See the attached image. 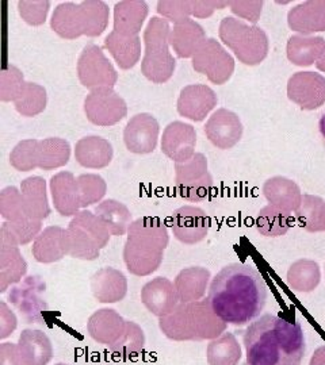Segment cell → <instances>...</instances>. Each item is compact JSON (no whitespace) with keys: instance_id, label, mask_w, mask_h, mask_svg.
Masks as SVG:
<instances>
[{"instance_id":"6da1fadb","label":"cell","mask_w":325,"mask_h":365,"mask_svg":"<svg viewBox=\"0 0 325 365\" xmlns=\"http://www.w3.org/2000/svg\"><path fill=\"white\" fill-rule=\"evenodd\" d=\"M267 284L259 271L243 262L224 267L209 289L211 312L222 322L244 327L258 319L267 302Z\"/></svg>"},{"instance_id":"7a4b0ae2","label":"cell","mask_w":325,"mask_h":365,"mask_svg":"<svg viewBox=\"0 0 325 365\" xmlns=\"http://www.w3.org/2000/svg\"><path fill=\"white\" fill-rule=\"evenodd\" d=\"M247 365H301L305 336L299 322L264 314L244 333Z\"/></svg>"},{"instance_id":"3957f363","label":"cell","mask_w":325,"mask_h":365,"mask_svg":"<svg viewBox=\"0 0 325 365\" xmlns=\"http://www.w3.org/2000/svg\"><path fill=\"white\" fill-rule=\"evenodd\" d=\"M169 21L159 16L149 19L144 31L145 52L141 73L155 84L167 83L176 68V61L169 52Z\"/></svg>"},{"instance_id":"277c9868","label":"cell","mask_w":325,"mask_h":365,"mask_svg":"<svg viewBox=\"0 0 325 365\" xmlns=\"http://www.w3.org/2000/svg\"><path fill=\"white\" fill-rule=\"evenodd\" d=\"M219 34L239 61L246 66H258L269 54V37L260 27L249 26L236 18H224Z\"/></svg>"},{"instance_id":"5b68a950","label":"cell","mask_w":325,"mask_h":365,"mask_svg":"<svg viewBox=\"0 0 325 365\" xmlns=\"http://www.w3.org/2000/svg\"><path fill=\"white\" fill-rule=\"evenodd\" d=\"M78 78L83 87L94 91L113 88L117 84L118 73L102 49L95 43H89L79 57Z\"/></svg>"},{"instance_id":"8992f818","label":"cell","mask_w":325,"mask_h":365,"mask_svg":"<svg viewBox=\"0 0 325 365\" xmlns=\"http://www.w3.org/2000/svg\"><path fill=\"white\" fill-rule=\"evenodd\" d=\"M86 117L95 126L109 128L128 115V106L113 88H98L84 99Z\"/></svg>"},{"instance_id":"52a82bcc","label":"cell","mask_w":325,"mask_h":365,"mask_svg":"<svg viewBox=\"0 0 325 365\" xmlns=\"http://www.w3.org/2000/svg\"><path fill=\"white\" fill-rule=\"evenodd\" d=\"M191 64L195 72L205 75L217 86L225 84L234 75V57L222 48L217 39H206L195 53Z\"/></svg>"},{"instance_id":"ba28073f","label":"cell","mask_w":325,"mask_h":365,"mask_svg":"<svg viewBox=\"0 0 325 365\" xmlns=\"http://www.w3.org/2000/svg\"><path fill=\"white\" fill-rule=\"evenodd\" d=\"M287 98L302 110H316L325 103V78L314 72H297L287 81Z\"/></svg>"},{"instance_id":"9c48e42d","label":"cell","mask_w":325,"mask_h":365,"mask_svg":"<svg viewBox=\"0 0 325 365\" xmlns=\"http://www.w3.org/2000/svg\"><path fill=\"white\" fill-rule=\"evenodd\" d=\"M159 133L160 125L152 114H136L125 126L124 143L130 153L148 155L156 149Z\"/></svg>"},{"instance_id":"30bf717a","label":"cell","mask_w":325,"mask_h":365,"mask_svg":"<svg viewBox=\"0 0 325 365\" xmlns=\"http://www.w3.org/2000/svg\"><path fill=\"white\" fill-rule=\"evenodd\" d=\"M195 145L196 131L190 123L175 120L163 131L161 152L175 164L186 163L194 156Z\"/></svg>"},{"instance_id":"8fae6325","label":"cell","mask_w":325,"mask_h":365,"mask_svg":"<svg viewBox=\"0 0 325 365\" xmlns=\"http://www.w3.org/2000/svg\"><path fill=\"white\" fill-rule=\"evenodd\" d=\"M204 130L211 144L221 150H226L234 148L241 140L243 123L234 111L220 108L209 118Z\"/></svg>"},{"instance_id":"7c38bea8","label":"cell","mask_w":325,"mask_h":365,"mask_svg":"<svg viewBox=\"0 0 325 365\" xmlns=\"http://www.w3.org/2000/svg\"><path fill=\"white\" fill-rule=\"evenodd\" d=\"M217 95L205 84H190L184 87L178 99L179 115L193 122H201L217 106Z\"/></svg>"},{"instance_id":"4fadbf2b","label":"cell","mask_w":325,"mask_h":365,"mask_svg":"<svg viewBox=\"0 0 325 365\" xmlns=\"http://www.w3.org/2000/svg\"><path fill=\"white\" fill-rule=\"evenodd\" d=\"M172 232L186 244L201 241L208 233V218L204 210L184 206L174 212Z\"/></svg>"},{"instance_id":"5bb4252c","label":"cell","mask_w":325,"mask_h":365,"mask_svg":"<svg viewBox=\"0 0 325 365\" xmlns=\"http://www.w3.org/2000/svg\"><path fill=\"white\" fill-rule=\"evenodd\" d=\"M114 157L113 145L106 138L90 135L80 138L75 146V158L79 165L87 170H102L111 164Z\"/></svg>"},{"instance_id":"9a60e30c","label":"cell","mask_w":325,"mask_h":365,"mask_svg":"<svg viewBox=\"0 0 325 365\" xmlns=\"http://www.w3.org/2000/svg\"><path fill=\"white\" fill-rule=\"evenodd\" d=\"M51 27L61 38L76 39L86 36V16L81 3L59 4L53 13Z\"/></svg>"},{"instance_id":"2e32d148","label":"cell","mask_w":325,"mask_h":365,"mask_svg":"<svg viewBox=\"0 0 325 365\" xmlns=\"http://www.w3.org/2000/svg\"><path fill=\"white\" fill-rule=\"evenodd\" d=\"M206 39L204 27L189 18L171 29L169 45L179 58H193Z\"/></svg>"},{"instance_id":"e0dca14e","label":"cell","mask_w":325,"mask_h":365,"mask_svg":"<svg viewBox=\"0 0 325 365\" xmlns=\"http://www.w3.org/2000/svg\"><path fill=\"white\" fill-rule=\"evenodd\" d=\"M51 192L56 210L63 215L69 217L78 211L80 206L78 180L72 172H59L51 179Z\"/></svg>"},{"instance_id":"ac0fdd59","label":"cell","mask_w":325,"mask_h":365,"mask_svg":"<svg viewBox=\"0 0 325 365\" xmlns=\"http://www.w3.org/2000/svg\"><path fill=\"white\" fill-rule=\"evenodd\" d=\"M287 24L291 30L305 34L325 31V1H305L289 11Z\"/></svg>"},{"instance_id":"d6986e66","label":"cell","mask_w":325,"mask_h":365,"mask_svg":"<svg viewBox=\"0 0 325 365\" xmlns=\"http://www.w3.org/2000/svg\"><path fill=\"white\" fill-rule=\"evenodd\" d=\"M104 48L114 57L121 69H131L141 57V39L139 36H124L111 31L104 39Z\"/></svg>"},{"instance_id":"ffe728a7","label":"cell","mask_w":325,"mask_h":365,"mask_svg":"<svg viewBox=\"0 0 325 365\" xmlns=\"http://www.w3.org/2000/svg\"><path fill=\"white\" fill-rule=\"evenodd\" d=\"M148 13L145 1H119L114 7V31L124 36H139Z\"/></svg>"},{"instance_id":"44dd1931","label":"cell","mask_w":325,"mask_h":365,"mask_svg":"<svg viewBox=\"0 0 325 365\" xmlns=\"http://www.w3.org/2000/svg\"><path fill=\"white\" fill-rule=\"evenodd\" d=\"M263 192L269 202L284 210L299 209L302 199L299 185L282 176H275L264 182Z\"/></svg>"},{"instance_id":"7402d4cb","label":"cell","mask_w":325,"mask_h":365,"mask_svg":"<svg viewBox=\"0 0 325 365\" xmlns=\"http://www.w3.org/2000/svg\"><path fill=\"white\" fill-rule=\"evenodd\" d=\"M21 194L25 214L29 217L45 218L49 215L46 182L39 176H31L21 184Z\"/></svg>"},{"instance_id":"603a6c76","label":"cell","mask_w":325,"mask_h":365,"mask_svg":"<svg viewBox=\"0 0 325 365\" xmlns=\"http://www.w3.org/2000/svg\"><path fill=\"white\" fill-rule=\"evenodd\" d=\"M324 51L325 42L321 37L293 36L287 42V58L294 66H312L319 61Z\"/></svg>"},{"instance_id":"cb8c5ba5","label":"cell","mask_w":325,"mask_h":365,"mask_svg":"<svg viewBox=\"0 0 325 365\" xmlns=\"http://www.w3.org/2000/svg\"><path fill=\"white\" fill-rule=\"evenodd\" d=\"M37 168L52 170L68 164L71 157V145L57 137L39 140L37 143Z\"/></svg>"},{"instance_id":"d4e9b609","label":"cell","mask_w":325,"mask_h":365,"mask_svg":"<svg viewBox=\"0 0 325 365\" xmlns=\"http://www.w3.org/2000/svg\"><path fill=\"white\" fill-rule=\"evenodd\" d=\"M46 90L36 83H26L24 90L14 102L16 111L21 115L29 118L41 114L46 108Z\"/></svg>"},{"instance_id":"484cf974","label":"cell","mask_w":325,"mask_h":365,"mask_svg":"<svg viewBox=\"0 0 325 365\" xmlns=\"http://www.w3.org/2000/svg\"><path fill=\"white\" fill-rule=\"evenodd\" d=\"M98 217L106 223L114 235H122L130 221V211L125 205L114 199H107L102 202L96 209Z\"/></svg>"},{"instance_id":"4316f807","label":"cell","mask_w":325,"mask_h":365,"mask_svg":"<svg viewBox=\"0 0 325 365\" xmlns=\"http://www.w3.org/2000/svg\"><path fill=\"white\" fill-rule=\"evenodd\" d=\"M86 16V36L99 37L109 25V6L104 1H81Z\"/></svg>"},{"instance_id":"83f0119b","label":"cell","mask_w":325,"mask_h":365,"mask_svg":"<svg viewBox=\"0 0 325 365\" xmlns=\"http://www.w3.org/2000/svg\"><path fill=\"white\" fill-rule=\"evenodd\" d=\"M80 206L87 207L99 202L107 192V184L104 178L95 173H83L78 179Z\"/></svg>"},{"instance_id":"f1b7e54d","label":"cell","mask_w":325,"mask_h":365,"mask_svg":"<svg viewBox=\"0 0 325 365\" xmlns=\"http://www.w3.org/2000/svg\"><path fill=\"white\" fill-rule=\"evenodd\" d=\"M208 173V158L202 153H195L189 161L175 164L176 187L201 180Z\"/></svg>"},{"instance_id":"f546056e","label":"cell","mask_w":325,"mask_h":365,"mask_svg":"<svg viewBox=\"0 0 325 365\" xmlns=\"http://www.w3.org/2000/svg\"><path fill=\"white\" fill-rule=\"evenodd\" d=\"M37 143L39 140H24L18 143L10 155V164L19 172L37 168Z\"/></svg>"},{"instance_id":"4dcf8cb0","label":"cell","mask_w":325,"mask_h":365,"mask_svg":"<svg viewBox=\"0 0 325 365\" xmlns=\"http://www.w3.org/2000/svg\"><path fill=\"white\" fill-rule=\"evenodd\" d=\"M22 72L13 66H9L1 72L0 78V99L3 102H15L25 87Z\"/></svg>"},{"instance_id":"1f68e13d","label":"cell","mask_w":325,"mask_h":365,"mask_svg":"<svg viewBox=\"0 0 325 365\" xmlns=\"http://www.w3.org/2000/svg\"><path fill=\"white\" fill-rule=\"evenodd\" d=\"M144 300L149 307H160L169 304L174 298V292L171 284L166 279L157 277L155 282L146 284L144 288Z\"/></svg>"},{"instance_id":"d6a6232c","label":"cell","mask_w":325,"mask_h":365,"mask_svg":"<svg viewBox=\"0 0 325 365\" xmlns=\"http://www.w3.org/2000/svg\"><path fill=\"white\" fill-rule=\"evenodd\" d=\"M213 188H214V182H213L211 175L208 173L201 180L176 187V192H178V195L183 197L184 200H187V202L199 203V202H204V200L208 199L210 194H211V191H213Z\"/></svg>"},{"instance_id":"836d02e7","label":"cell","mask_w":325,"mask_h":365,"mask_svg":"<svg viewBox=\"0 0 325 365\" xmlns=\"http://www.w3.org/2000/svg\"><path fill=\"white\" fill-rule=\"evenodd\" d=\"M258 227L266 235L285 233L289 227V220L284 212L270 206L261 210L258 220Z\"/></svg>"},{"instance_id":"e575fe53","label":"cell","mask_w":325,"mask_h":365,"mask_svg":"<svg viewBox=\"0 0 325 365\" xmlns=\"http://www.w3.org/2000/svg\"><path fill=\"white\" fill-rule=\"evenodd\" d=\"M49 7H51V1H19L18 3V10L22 19L31 26H39L45 24Z\"/></svg>"},{"instance_id":"d590c367","label":"cell","mask_w":325,"mask_h":365,"mask_svg":"<svg viewBox=\"0 0 325 365\" xmlns=\"http://www.w3.org/2000/svg\"><path fill=\"white\" fill-rule=\"evenodd\" d=\"M157 13L176 25L189 19L191 15V6L190 1H159Z\"/></svg>"},{"instance_id":"8d00e7d4","label":"cell","mask_w":325,"mask_h":365,"mask_svg":"<svg viewBox=\"0 0 325 365\" xmlns=\"http://www.w3.org/2000/svg\"><path fill=\"white\" fill-rule=\"evenodd\" d=\"M0 202H1V212L7 218L15 217V215H18L21 212L25 214L24 202H22V194L15 187L4 188L1 191V195H0Z\"/></svg>"},{"instance_id":"74e56055","label":"cell","mask_w":325,"mask_h":365,"mask_svg":"<svg viewBox=\"0 0 325 365\" xmlns=\"http://www.w3.org/2000/svg\"><path fill=\"white\" fill-rule=\"evenodd\" d=\"M263 1H231L232 13L256 24L261 14Z\"/></svg>"},{"instance_id":"f35d334b","label":"cell","mask_w":325,"mask_h":365,"mask_svg":"<svg viewBox=\"0 0 325 365\" xmlns=\"http://www.w3.org/2000/svg\"><path fill=\"white\" fill-rule=\"evenodd\" d=\"M191 15L195 18H208L216 10L231 6V1H190Z\"/></svg>"},{"instance_id":"ab89813d","label":"cell","mask_w":325,"mask_h":365,"mask_svg":"<svg viewBox=\"0 0 325 365\" xmlns=\"http://www.w3.org/2000/svg\"><path fill=\"white\" fill-rule=\"evenodd\" d=\"M316 66H317V69H319V71L325 72V51L324 53H323V56L319 58V61L316 63Z\"/></svg>"},{"instance_id":"60d3db41","label":"cell","mask_w":325,"mask_h":365,"mask_svg":"<svg viewBox=\"0 0 325 365\" xmlns=\"http://www.w3.org/2000/svg\"><path fill=\"white\" fill-rule=\"evenodd\" d=\"M319 129H320V133H321V135H323V138L325 140V114L320 119V122H319Z\"/></svg>"}]
</instances>
